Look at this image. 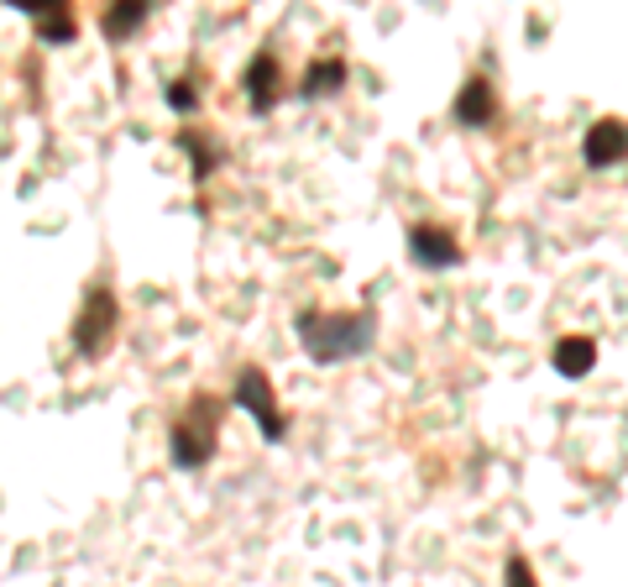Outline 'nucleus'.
<instances>
[{
	"instance_id": "1",
	"label": "nucleus",
	"mask_w": 628,
	"mask_h": 587,
	"mask_svg": "<svg viewBox=\"0 0 628 587\" xmlns=\"http://www.w3.org/2000/svg\"><path fill=\"white\" fill-rule=\"evenodd\" d=\"M294 331H299V346L310 352L320 367L331 363H346V357H362L373 352L377 342V315L373 310H299L294 315Z\"/></svg>"
},
{
	"instance_id": "2",
	"label": "nucleus",
	"mask_w": 628,
	"mask_h": 587,
	"mask_svg": "<svg viewBox=\"0 0 628 587\" xmlns=\"http://www.w3.org/2000/svg\"><path fill=\"white\" fill-rule=\"evenodd\" d=\"M231 405L252 415L257 430H262V441H283V436H289V426H283V409H278L273 384H268V373H262V367H241V373H236Z\"/></svg>"
},
{
	"instance_id": "3",
	"label": "nucleus",
	"mask_w": 628,
	"mask_h": 587,
	"mask_svg": "<svg viewBox=\"0 0 628 587\" xmlns=\"http://www.w3.org/2000/svg\"><path fill=\"white\" fill-rule=\"evenodd\" d=\"M216 415H220L216 399H195V415H184L174 426V441H168L174 467L189 472V467H205L216 457Z\"/></svg>"
},
{
	"instance_id": "4",
	"label": "nucleus",
	"mask_w": 628,
	"mask_h": 587,
	"mask_svg": "<svg viewBox=\"0 0 628 587\" xmlns=\"http://www.w3.org/2000/svg\"><path fill=\"white\" fill-rule=\"evenodd\" d=\"M111 331H116V294L111 289H90L84 294V310L74 321V346L78 357H100L111 346Z\"/></svg>"
},
{
	"instance_id": "5",
	"label": "nucleus",
	"mask_w": 628,
	"mask_h": 587,
	"mask_svg": "<svg viewBox=\"0 0 628 587\" xmlns=\"http://www.w3.org/2000/svg\"><path fill=\"white\" fill-rule=\"evenodd\" d=\"M582 158H587V168H608V163H624V158H628V122H618V116H603V122H592L587 137H582Z\"/></svg>"
},
{
	"instance_id": "6",
	"label": "nucleus",
	"mask_w": 628,
	"mask_h": 587,
	"mask_svg": "<svg viewBox=\"0 0 628 587\" xmlns=\"http://www.w3.org/2000/svg\"><path fill=\"white\" fill-rule=\"evenodd\" d=\"M409 258L419 268H456L461 263V247L440 226H409Z\"/></svg>"
},
{
	"instance_id": "7",
	"label": "nucleus",
	"mask_w": 628,
	"mask_h": 587,
	"mask_svg": "<svg viewBox=\"0 0 628 587\" xmlns=\"http://www.w3.org/2000/svg\"><path fill=\"white\" fill-rule=\"evenodd\" d=\"M241 90H247V105H252V116H268L278 101V63L273 53H257L247 63V74H241Z\"/></svg>"
},
{
	"instance_id": "8",
	"label": "nucleus",
	"mask_w": 628,
	"mask_h": 587,
	"mask_svg": "<svg viewBox=\"0 0 628 587\" xmlns=\"http://www.w3.org/2000/svg\"><path fill=\"white\" fill-rule=\"evenodd\" d=\"M456 122L461 126H488L492 116H498V101H492V84L477 74V80H467L461 90H456Z\"/></svg>"
},
{
	"instance_id": "9",
	"label": "nucleus",
	"mask_w": 628,
	"mask_h": 587,
	"mask_svg": "<svg viewBox=\"0 0 628 587\" xmlns=\"http://www.w3.org/2000/svg\"><path fill=\"white\" fill-rule=\"evenodd\" d=\"M550 363H555L561 378H587L592 367H597V342H587V336H561Z\"/></svg>"
},
{
	"instance_id": "10",
	"label": "nucleus",
	"mask_w": 628,
	"mask_h": 587,
	"mask_svg": "<svg viewBox=\"0 0 628 587\" xmlns=\"http://www.w3.org/2000/svg\"><path fill=\"white\" fill-rule=\"evenodd\" d=\"M21 11H27V17H32V32H38V42H53V48H59V42H74V11H63V6H21Z\"/></svg>"
},
{
	"instance_id": "11",
	"label": "nucleus",
	"mask_w": 628,
	"mask_h": 587,
	"mask_svg": "<svg viewBox=\"0 0 628 587\" xmlns=\"http://www.w3.org/2000/svg\"><path fill=\"white\" fill-rule=\"evenodd\" d=\"M335 90H346V63L341 59H320V63H310V74H304V90L299 95H335Z\"/></svg>"
},
{
	"instance_id": "12",
	"label": "nucleus",
	"mask_w": 628,
	"mask_h": 587,
	"mask_svg": "<svg viewBox=\"0 0 628 587\" xmlns=\"http://www.w3.org/2000/svg\"><path fill=\"white\" fill-rule=\"evenodd\" d=\"M142 21H147V6L142 0H121V6L105 11V38H132Z\"/></svg>"
},
{
	"instance_id": "13",
	"label": "nucleus",
	"mask_w": 628,
	"mask_h": 587,
	"mask_svg": "<svg viewBox=\"0 0 628 587\" xmlns=\"http://www.w3.org/2000/svg\"><path fill=\"white\" fill-rule=\"evenodd\" d=\"M503 587H540V583H534V567L519 556V551H513L509 567H503Z\"/></svg>"
},
{
	"instance_id": "14",
	"label": "nucleus",
	"mask_w": 628,
	"mask_h": 587,
	"mask_svg": "<svg viewBox=\"0 0 628 587\" xmlns=\"http://www.w3.org/2000/svg\"><path fill=\"white\" fill-rule=\"evenodd\" d=\"M168 105H174V111H195V105H199V95H195V84H184V80H174V84H168Z\"/></svg>"
}]
</instances>
